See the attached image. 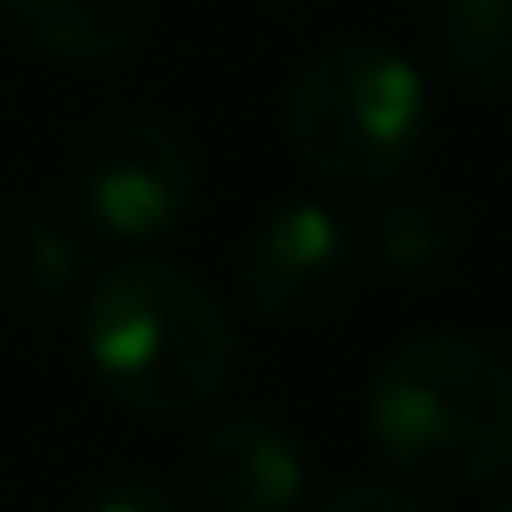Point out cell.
I'll return each mask as SVG.
<instances>
[{
    "label": "cell",
    "instance_id": "obj_4",
    "mask_svg": "<svg viewBox=\"0 0 512 512\" xmlns=\"http://www.w3.org/2000/svg\"><path fill=\"white\" fill-rule=\"evenodd\" d=\"M195 188L201 175L188 143L150 111H117L78 143L72 195L85 221L117 247H150L175 234L182 214L195 208Z\"/></svg>",
    "mask_w": 512,
    "mask_h": 512
},
{
    "label": "cell",
    "instance_id": "obj_11",
    "mask_svg": "<svg viewBox=\"0 0 512 512\" xmlns=\"http://www.w3.org/2000/svg\"><path fill=\"white\" fill-rule=\"evenodd\" d=\"M85 512H188V506L150 474H111L104 487H91Z\"/></svg>",
    "mask_w": 512,
    "mask_h": 512
},
{
    "label": "cell",
    "instance_id": "obj_5",
    "mask_svg": "<svg viewBox=\"0 0 512 512\" xmlns=\"http://www.w3.org/2000/svg\"><path fill=\"white\" fill-rule=\"evenodd\" d=\"M363 253L357 227L331 201H286L247 234L240 253V292L247 312L266 325H325L357 292Z\"/></svg>",
    "mask_w": 512,
    "mask_h": 512
},
{
    "label": "cell",
    "instance_id": "obj_9",
    "mask_svg": "<svg viewBox=\"0 0 512 512\" xmlns=\"http://www.w3.org/2000/svg\"><path fill=\"white\" fill-rule=\"evenodd\" d=\"M441 78L467 98H506L512 91V0H441L435 20Z\"/></svg>",
    "mask_w": 512,
    "mask_h": 512
},
{
    "label": "cell",
    "instance_id": "obj_10",
    "mask_svg": "<svg viewBox=\"0 0 512 512\" xmlns=\"http://www.w3.org/2000/svg\"><path fill=\"white\" fill-rule=\"evenodd\" d=\"M461 234H467V221L441 188H396V195L376 201V214H370L376 260L402 279L441 273V266L461 253Z\"/></svg>",
    "mask_w": 512,
    "mask_h": 512
},
{
    "label": "cell",
    "instance_id": "obj_6",
    "mask_svg": "<svg viewBox=\"0 0 512 512\" xmlns=\"http://www.w3.org/2000/svg\"><path fill=\"white\" fill-rule=\"evenodd\" d=\"M188 500L195 512H299L305 454L266 415H227L188 454Z\"/></svg>",
    "mask_w": 512,
    "mask_h": 512
},
{
    "label": "cell",
    "instance_id": "obj_1",
    "mask_svg": "<svg viewBox=\"0 0 512 512\" xmlns=\"http://www.w3.org/2000/svg\"><path fill=\"white\" fill-rule=\"evenodd\" d=\"M363 422L402 480L474 493L512 474V357L474 331H422L376 363Z\"/></svg>",
    "mask_w": 512,
    "mask_h": 512
},
{
    "label": "cell",
    "instance_id": "obj_8",
    "mask_svg": "<svg viewBox=\"0 0 512 512\" xmlns=\"http://www.w3.org/2000/svg\"><path fill=\"white\" fill-rule=\"evenodd\" d=\"M78 260L72 240L26 201H0V305L13 318H52L72 305Z\"/></svg>",
    "mask_w": 512,
    "mask_h": 512
},
{
    "label": "cell",
    "instance_id": "obj_7",
    "mask_svg": "<svg viewBox=\"0 0 512 512\" xmlns=\"http://www.w3.org/2000/svg\"><path fill=\"white\" fill-rule=\"evenodd\" d=\"M0 7L33 52L72 65L124 59L156 26V0H0Z\"/></svg>",
    "mask_w": 512,
    "mask_h": 512
},
{
    "label": "cell",
    "instance_id": "obj_12",
    "mask_svg": "<svg viewBox=\"0 0 512 512\" xmlns=\"http://www.w3.org/2000/svg\"><path fill=\"white\" fill-rule=\"evenodd\" d=\"M312 512H435V506H428L422 493H409V487H389V480H357V487H338Z\"/></svg>",
    "mask_w": 512,
    "mask_h": 512
},
{
    "label": "cell",
    "instance_id": "obj_2",
    "mask_svg": "<svg viewBox=\"0 0 512 512\" xmlns=\"http://www.w3.org/2000/svg\"><path fill=\"white\" fill-rule=\"evenodd\" d=\"M85 357L104 396L150 422L208 409L234 376V325L201 279L169 260H111L85 299Z\"/></svg>",
    "mask_w": 512,
    "mask_h": 512
},
{
    "label": "cell",
    "instance_id": "obj_3",
    "mask_svg": "<svg viewBox=\"0 0 512 512\" xmlns=\"http://www.w3.org/2000/svg\"><path fill=\"white\" fill-rule=\"evenodd\" d=\"M428 130V91L402 52L376 39H338L292 78L286 137L292 156L338 195H383L415 163Z\"/></svg>",
    "mask_w": 512,
    "mask_h": 512
},
{
    "label": "cell",
    "instance_id": "obj_13",
    "mask_svg": "<svg viewBox=\"0 0 512 512\" xmlns=\"http://www.w3.org/2000/svg\"><path fill=\"white\" fill-rule=\"evenodd\" d=\"M500 512H512V480H506V500H500Z\"/></svg>",
    "mask_w": 512,
    "mask_h": 512
}]
</instances>
